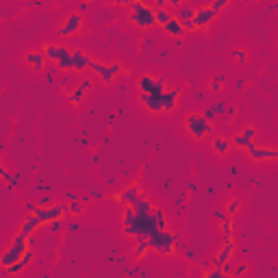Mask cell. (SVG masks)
Here are the masks:
<instances>
[{
	"instance_id": "cell-27",
	"label": "cell",
	"mask_w": 278,
	"mask_h": 278,
	"mask_svg": "<svg viewBox=\"0 0 278 278\" xmlns=\"http://www.w3.org/2000/svg\"><path fill=\"white\" fill-rule=\"evenodd\" d=\"M150 217L154 220V224H156V228H159V230L168 228V217H165V213L159 209V206H156V209H152V213H150Z\"/></svg>"
},
{
	"instance_id": "cell-22",
	"label": "cell",
	"mask_w": 278,
	"mask_h": 278,
	"mask_svg": "<svg viewBox=\"0 0 278 278\" xmlns=\"http://www.w3.org/2000/svg\"><path fill=\"white\" fill-rule=\"evenodd\" d=\"M31 261H33V250H31V248H28V250L24 252V256H22V259H20V261L16 263V265H11V267H9V270H7V274H9V276H16V274H20V272H24L28 265H31Z\"/></svg>"
},
{
	"instance_id": "cell-25",
	"label": "cell",
	"mask_w": 278,
	"mask_h": 278,
	"mask_svg": "<svg viewBox=\"0 0 278 278\" xmlns=\"http://www.w3.org/2000/svg\"><path fill=\"white\" fill-rule=\"evenodd\" d=\"M130 206H133L135 215H150V213H152V209H154L152 202L146 198V196H144V198H139V200H135Z\"/></svg>"
},
{
	"instance_id": "cell-16",
	"label": "cell",
	"mask_w": 278,
	"mask_h": 278,
	"mask_svg": "<svg viewBox=\"0 0 278 278\" xmlns=\"http://www.w3.org/2000/svg\"><path fill=\"white\" fill-rule=\"evenodd\" d=\"M24 61H26L28 68H33L35 72H42L44 65H46V54L42 52V50H26L24 52Z\"/></svg>"
},
{
	"instance_id": "cell-23",
	"label": "cell",
	"mask_w": 278,
	"mask_h": 278,
	"mask_svg": "<svg viewBox=\"0 0 278 278\" xmlns=\"http://www.w3.org/2000/svg\"><path fill=\"white\" fill-rule=\"evenodd\" d=\"M39 226H42V222H39L35 215H28L26 220L22 222V226H20V230H18V232H22V235L26 237V239H31V237H33V232L37 230Z\"/></svg>"
},
{
	"instance_id": "cell-17",
	"label": "cell",
	"mask_w": 278,
	"mask_h": 278,
	"mask_svg": "<svg viewBox=\"0 0 278 278\" xmlns=\"http://www.w3.org/2000/svg\"><path fill=\"white\" fill-rule=\"evenodd\" d=\"M139 102L144 104L146 111H150V113H163V102H161V96L139 94Z\"/></svg>"
},
{
	"instance_id": "cell-7",
	"label": "cell",
	"mask_w": 278,
	"mask_h": 278,
	"mask_svg": "<svg viewBox=\"0 0 278 278\" xmlns=\"http://www.w3.org/2000/svg\"><path fill=\"white\" fill-rule=\"evenodd\" d=\"M89 70H94V72L109 85V83H113V78L118 76V74H122L124 68H122V63H120V61H113V63L104 65V63H98V61H94V59H92V63H89Z\"/></svg>"
},
{
	"instance_id": "cell-31",
	"label": "cell",
	"mask_w": 278,
	"mask_h": 278,
	"mask_svg": "<svg viewBox=\"0 0 278 278\" xmlns=\"http://www.w3.org/2000/svg\"><path fill=\"white\" fill-rule=\"evenodd\" d=\"M220 230H222V235H224L226 239H232V220L230 217H226V220L220 222Z\"/></svg>"
},
{
	"instance_id": "cell-3",
	"label": "cell",
	"mask_w": 278,
	"mask_h": 278,
	"mask_svg": "<svg viewBox=\"0 0 278 278\" xmlns=\"http://www.w3.org/2000/svg\"><path fill=\"white\" fill-rule=\"evenodd\" d=\"M185 130L191 135V139L202 141L213 133V124H211L202 113H189L185 118Z\"/></svg>"
},
{
	"instance_id": "cell-43",
	"label": "cell",
	"mask_w": 278,
	"mask_h": 278,
	"mask_svg": "<svg viewBox=\"0 0 278 278\" xmlns=\"http://www.w3.org/2000/svg\"><path fill=\"white\" fill-rule=\"evenodd\" d=\"M180 4H183V2H180V0H170V2H168V7H180Z\"/></svg>"
},
{
	"instance_id": "cell-11",
	"label": "cell",
	"mask_w": 278,
	"mask_h": 278,
	"mask_svg": "<svg viewBox=\"0 0 278 278\" xmlns=\"http://www.w3.org/2000/svg\"><path fill=\"white\" fill-rule=\"evenodd\" d=\"M254 137H256V128L254 126H246L239 135H235V137L230 139V144L235 146V148H241V150L246 148L248 150L252 144H254Z\"/></svg>"
},
{
	"instance_id": "cell-38",
	"label": "cell",
	"mask_w": 278,
	"mask_h": 278,
	"mask_svg": "<svg viewBox=\"0 0 278 278\" xmlns=\"http://www.w3.org/2000/svg\"><path fill=\"white\" fill-rule=\"evenodd\" d=\"M48 230L50 232H59V230H61V222H48Z\"/></svg>"
},
{
	"instance_id": "cell-18",
	"label": "cell",
	"mask_w": 278,
	"mask_h": 278,
	"mask_svg": "<svg viewBox=\"0 0 278 278\" xmlns=\"http://www.w3.org/2000/svg\"><path fill=\"white\" fill-rule=\"evenodd\" d=\"M135 217H137V215H135L133 206H130V204H124V209H122V226H124V235L135 237V230H133Z\"/></svg>"
},
{
	"instance_id": "cell-8",
	"label": "cell",
	"mask_w": 278,
	"mask_h": 278,
	"mask_svg": "<svg viewBox=\"0 0 278 278\" xmlns=\"http://www.w3.org/2000/svg\"><path fill=\"white\" fill-rule=\"evenodd\" d=\"M80 28H83V16H80L78 11H74L63 20L61 28H59V37H72V35H78Z\"/></svg>"
},
{
	"instance_id": "cell-10",
	"label": "cell",
	"mask_w": 278,
	"mask_h": 278,
	"mask_svg": "<svg viewBox=\"0 0 278 278\" xmlns=\"http://www.w3.org/2000/svg\"><path fill=\"white\" fill-rule=\"evenodd\" d=\"M215 18H217V13L211 11L209 4H204V7H198L194 11V20H191V22H194V28L198 31V28H206L209 24H213Z\"/></svg>"
},
{
	"instance_id": "cell-9",
	"label": "cell",
	"mask_w": 278,
	"mask_h": 278,
	"mask_svg": "<svg viewBox=\"0 0 278 278\" xmlns=\"http://www.w3.org/2000/svg\"><path fill=\"white\" fill-rule=\"evenodd\" d=\"M248 156L256 163H267V161H276L278 159V150L276 148H263V146L252 144L248 148Z\"/></svg>"
},
{
	"instance_id": "cell-20",
	"label": "cell",
	"mask_w": 278,
	"mask_h": 278,
	"mask_svg": "<svg viewBox=\"0 0 278 278\" xmlns=\"http://www.w3.org/2000/svg\"><path fill=\"white\" fill-rule=\"evenodd\" d=\"M89 87H92V80H89V78L80 80L76 89H72V92H68V98H70V102H72V104H80V102H83V96L89 92Z\"/></svg>"
},
{
	"instance_id": "cell-21",
	"label": "cell",
	"mask_w": 278,
	"mask_h": 278,
	"mask_svg": "<svg viewBox=\"0 0 278 278\" xmlns=\"http://www.w3.org/2000/svg\"><path fill=\"white\" fill-rule=\"evenodd\" d=\"M163 31H165V35H170V37H174V39H180L183 35H187V31L183 28V24H180V20L174 18V16H172V20L163 26Z\"/></svg>"
},
{
	"instance_id": "cell-14",
	"label": "cell",
	"mask_w": 278,
	"mask_h": 278,
	"mask_svg": "<svg viewBox=\"0 0 278 278\" xmlns=\"http://www.w3.org/2000/svg\"><path fill=\"white\" fill-rule=\"evenodd\" d=\"M42 52L46 54V59H50V61H61L63 57H70L72 54V50H70L68 46H59V44H44L42 46Z\"/></svg>"
},
{
	"instance_id": "cell-35",
	"label": "cell",
	"mask_w": 278,
	"mask_h": 278,
	"mask_svg": "<svg viewBox=\"0 0 278 278\" xmlns=\"http://www.w3.org/2000/svg\"><path fill=\"white\" fill-rule=\"evenodd\" d=\"M230 4V0H215V2H211L209 7H211V11H215V13H220L222 9H226Z\"/></svg>"
},
{
	"instance_id": "cell-1",
	"label": "cell",
	"mask_w": 278,
	"mask_h": 278,
	"mask_svg": "<svg viewBox=\"0 0 278 278\" xmlns=\"http://www.w3.org/2000/svg\"><path fill=\"white\" fill-rule=\"evenodd\" d=\"M26 250H28V239L22 235V232H16V237L11 239V246H9L4 252H0V267L9 270L11 265H16V263L24 256Z\"/></svg>"
},
{
	"instance_id": "cell-24",
	"label": "cell",
	"mask_w": 278,
	"mask_h": 278,
	"mask_svg": "<svg viewBox=\"0 0 278 278\" xmlns=\"http://www.w3.org/2000/svg\"><path fill=\"white\" fill-rule=\"evenodd\" d=\"M211 148L215 150V154L226 156L230 152L232 144H230V139H226V137H213V139H211Z\"/></svg>"
},
{
	"instance_id": "cell-13",
	"label": "cell",
	"mask_w": 278,
	"mask_h": 278,
	"mask_svg": "<svg viewBox=\"0 0 278 278\" xmlns=\"http://www.w3.org/2000/svg\"><path fill=\"white\" fill-rule=\"evenodd\" d=\"M183 94V87H172V89H165L161 94V102H163V113H172L176 107H178V98Z\"/></svg>"
},
{
	"instance_id": "cell-39",
	"label": "cell",
	"mask_w": 278,
	"mask_h": 278,
	"mask_svg": "<svg viewBox=\"0 0 278 278\" xmlns=\"http://www.w3.org/2000/svg\"><path fill=\"white\" fill-rule=\"evenodd\" d=\"M235 57H237V61H246L248 54H246V50H244V48H239V50L235 52Z\"/></svg>"
},
{
	"instance_id": "cell-36",
	"label": "cell",
	"mask_w": 278,
	"mask_h": 278,
	"mask_svg": "<svg viewBox=\"0 0 278 278\" xmlns=\"http://www.w3.org/2000/svg\"><path fill=\"white\" fill-rule=\"evenodd\" d=\"M248 274V267L241 263V265H237L235 270H232V274H230V278H241V276H246Z\"/></svg>"
},
{
	"instance_id": "cell-30",
	"label": "cell",
	"mask_w": 278,
	"mask_h": 278,
	"mask_svg": "<svg viewBox=\"0 0 278 278\" xmlns=\"http://www.w3.org/2000/svg\"><path fill=\"white\" fill-rule=\"evenodd\" d=\"M172 16H174V13H172L170 9H154V20H156V24H161V26H165V24L172 20Z\"/></svg>"
},
{
	"instance_id": "cell-26",
	"label": "cell",
	"mask_w": 278,
	"mask_h": 278,
	"mask_svg": "<svg viewBox=\"0 0 278 278\" xmlns=\"http://www.w3.org/2000/svg\"><path fill=\"white\" fill-rule=\"evenodd\" d=\"M194 11H196V9L191 7V4H180L178 11L174 13V18H178L180 24H187V22H191V20H194Z\"/></svg>"
},
{
	"instance_id": "cell-28",
	"label": "cell",
	"mask_w": 278,
	"mask_h": 278,
	"mask_svg": "<svg viewBox=\"0 0 278 278\" xmlns=\"http://www.w3.org/2000/svg\"><path fill=\"white\" fill-rule=\"evenodd\" d=\"M135 239H137V244H135V248H133V254H135V259H141V256L150 250L148 239H146V237H135Z\"/></svg>"
},
{
	"instance_id": "cell-37",
	"label": "cell",
	"mask_w": 278,
	"mask_h": 278,
	"mask_svg": "<svg viewBox=\"0 0 278 278\" xmlns=\"http://www.w3.org/2000/svg\"><path fill=\"white\" fill-rule=\"evenodd\" d=\"M222 83H224V80H222V76H215L213 83H211V92H220V89H222Z\"/></svg>"
},
{
	"instance_id": "cell-29",
	"label": "cell",
	"mask_w": 278,
	"mask_h": 278,
	"mask_svg": "<svg viewBox=\"0 0 278 278\" xmlns=\"http://www.w3.org/2000/svg\"><path fill=\"white\" fill-rule=\"evenodd\" d=\"M224 111H226V102H215L213 107H209V109H206L202 115H204V118L211 122V120H213L215 115H222V113H224Z\"/></svg>"
},
{
	"instance_id": "cell-6",
	"label": "cell",
	"mask_w": 278,
	"mask_h": 278,
	"mask_svg": "<svg viewBox=\"0 0 278 278\" xmlns=\"http://www.w3.org/2000/svg\"><path fill=\"white\" fill-rule=\"evenodd\" d=\"M165 80L163 78H154L152 74H141L137 78V92L139 94H150V96H161L165 92Z\"/></svg>"
},
{
	"instance_id": "cell-41",
	"label": "cell",
	"mask_w": 278,
	"mask_h": 278,
	"mask_svg": "<svg viewBox=\"0 0 278 278\" xmlns=\"http://www.w3.org/2000/svg\"><path fill=\"white\" fill-rule=\"evenodd\" d=\"M224 115H228V118H232V115H235V107H232V104H226Z\"/></svg>"
},
{
	"instance_id": "cell-40",
	"label": "cell",
	"mask_w": 278,
	"mask_h": 278,
	"mask_svg": "<svg viewBox=\"0 0 278 278\" xmlns=\"http://www.w3.org/2000/svg\"><path fill=\"white\" fill-rule=\"evenodd\" d=\"M0 178H2V180H7V178H9V172H7V168H4L2 161H0Z\"/></svg>"
},
{
	"instance_id": "cell-32",
	"label": "cell",
	"mask_w": 278,
	"mask_h": 278,
	"mask_svg": "<svg viewBox=\"0 0 278 278\" xmlns=\"http://www.w3.org/2000/svg\"><path fill=\"white\" fill-rule=\"evenodd\" d=\"M239 206H241V202L239 200H230L228 202V204H226V211H224V213H226V217H230V220H232V217H235L237 213H239Z\"/></svg>"
},
{
	"instance_id": "cell-5",
	"label": "cell",
	"mask_w": 278,
	"mask_h": 278,
	"mask_svg": "<svg viewBox=\"0 0 278 278\" xmlns=\"http://www.w3.org/2000/svg\"><path fill=\"white\" fill-rule=\"evenodd\" d=\"M26 209H31L33 213L39 222H42V226L44 224H48V222H61L63 220V215L68 213V204H50V206H33V204H28Z\"/></svg>"
},
{
	"instance_id": "cell-19",
	"label": "cell",
	"mask_w": 278,
	"mask_h": 278,
	"mask_svg": "<svg viewBox=\"0 0 278 278\" xmlns=\"http://www.w3.org/2000/svg\"><path fill=\"white\" fill-rule=\"evenodd\" d=\"M89 63H92V57H89L87 52H83V50H72V65H74L72 72H83V70L89 68Z\"/></svg>"
},
{
	"instance_id": "cell-15",
	"label": "cell",
	"mask_w": 278,
	"mask_h": 278,
	"mask_svg": "<svg viewBox=\"0 0 278 278\" xmlns=\"http://www.w3.org/2000/svg\"><path fill=\"white\" fill-rule=\"evenodd\" d=\"M232 254H235V241H232V239H226V244L222 246V248H220V252L215 254V259H213V267H215V270H220L222 265L230 263Z\"/></svg>"
},
{
	"instance_id": "cell-4",
	"label": "cell",
	"mask_w": 278,
	"mask_h": 278,
	"mask_svg": "<svg viewBox=\"0 0 278 278\" xmlns=\"http://www.w3.org/2000/svg\"><path fill=\"white\" fill-rule=\"evenodd\" d=\"M176 239H178V237L172 235L168 228L156 230L148 237V248L150 250H156L159 254H163V256H172L176 252V244H174Z\"/></svg>"
},
{
	"instance_id": "cell-2",
	"label": "cell",
	"mask_w": 278,
	"mask_h": 278,
	"mask_svg": "<svg viewBox=\"0 0 278 278\" xmlns=\"http://www.w3.org/2000/svg\"><path fill=\"white\" fill-rule=\"evenodd\" d=\"M128 7H130L128 20L139 28V31H144V28H150V26H154V24H156L152 4L141 2V0H139V2H128Z\"/></svg>"
},
{
	"instance_id": "cell-12",
	"label": "cell",
	"mask_w": 278,
	"mask_h": 278,
	"mask_svg": "<svg viewBox=\"0 0 278 278\" xmlns=\"http://www.w3.org/2000/svg\"><path fill=\"white\" fill-rule=\"evenodd\" d=\"M139 198H144V189H141L139 183H133L130 187H126L122 194H115L113 196V200L122 202V204H133V202L139 200Z\"/></svg>"
},
{
	"instance_id": "cell-33",
	"label": "cell",
	"mask_w": 278,
	"mask_h": 278,
	"mask_svg": "<svg viewBox=\"0 0 278 278\" xmlns=\"http://www.w3.org/2000/svg\"><path fill=\"white\" fill-rule=\"evenodd\" d=\"M85 211V204L80 200H74V202H70L68 204V213L70 215H80Z\"/></svg>"
},
{
	"instance_id": "cell-42",
	"label": "cell",
	"mask_w": 278,
	"mask_h": 278,
	"mask_svg": "<svg viewBox=\"0 0 278 278\" xmlns=\"http://www.w3.org/2000/svg\"><path fill=\"white\" fill-rule=\"evenodd\" d=\"M215 217H217V220H226V213H224V211H215Z\"/></svg>"
},
{
	"instance_id": "cell-34",
	"label": "cell",
	"mask_w": 278,
	"mask_h": 278,
	"mask_svg": "<svg viewBox=\"0 0 278 278\" xmlns=\"http://www.w3.org/2000/svg\"><path fill=\"white\" fill-rule=\"evenodd\" d=\"M57 68L63 70V72H70V70H74V65H72V54H70V57H63L61 61H57Z\"/></svg>"
}]
</instances>
